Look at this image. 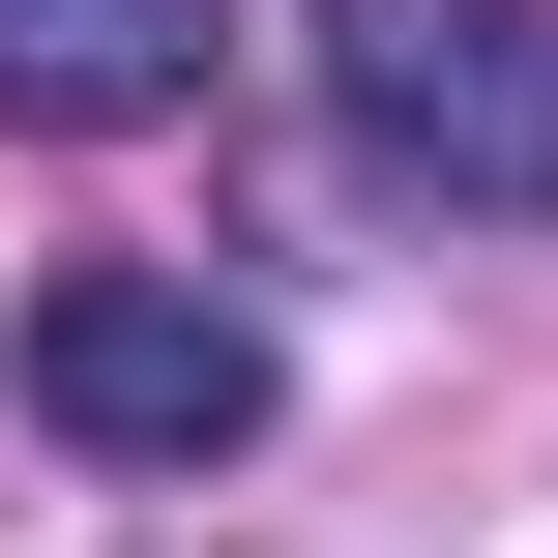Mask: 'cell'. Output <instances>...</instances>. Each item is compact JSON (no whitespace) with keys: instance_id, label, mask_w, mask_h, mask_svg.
<instances>
[{"instance_id":"2","label":"cell","mask_w":558,"mask_h":558,"mask_svg":"<svg viewBox=\"0 0 558 558\" xmlns=\"http://www.w3.org/2000/svg\"><path fill=\"white\" fill-rule=\"evenodd\" d=\"M0 383H29V441H88V471H235V441L294 412L265 294H206V265H59V294L0 324Z\"/></svg>"},{"instance_id":"1","label":"cell","mask_w":558,"mask_h":558,"mask_svg":"<svg viewBox=\"0 0 558 558\" xmlns=\"http://www.w3.org/2000/svg\"><path fill=\"white\" fill-rule=\"evenodd\" d=\"M324 147L441 235H558V0H324L294 29Z\"/></svg>"},{"instance_id":"3","label":"cell","mask_w":558,"mask_h":558,"mask_svg":"<svg viewBox=\"0 0 558 558\" xmlns=\"http://www.w3.org/2000/svg\"><path fill=\"white\" fill-rule=\"evenodd\" d=\"M235 0H0V118L29 147H118V118H206Z\"/></svg>"}]
</instances>
